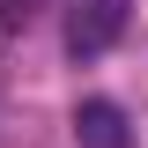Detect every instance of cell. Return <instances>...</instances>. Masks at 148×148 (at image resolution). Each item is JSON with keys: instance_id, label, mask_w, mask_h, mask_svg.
<instances>
[{"instance_id": "6da1fadb", "label": "cell", "mask_w": 148, "mask_h": 148, "mask_svg": "<svg viewBox=\"0 0 148 148\" xmlns=\"http://www.w3.org/2000/svg\"><path fill=\"white\" fill-rule=\"evenodd\" d=\"M133 0H67V52L74 59H104L119 37H126Z\"/></svg>"}, {"instance_id": "7a4b0ae2", "label": "cell", "mask_w": 148, "mask_h": 148, "mask_svg": "<svg viewBox=\"0 0 148 148\" xmlns=\"http://www.w3.org/2000/svg\"><path fill=\"white\" fill-rule=\"evenodd\" d=\"M74 141L82 148H133V126L111 96H89V104H74Z\"/></svg>"}, {"instance_id": "3957f363", "label": "cell", "mask_w": 148, "mask_h": 148, "mask_svg": "<svg viewBox=\"0 0 148 148\" xmlns=\"http://www.w3.org/2000/svg\"><path fill=\"white\" fill-rule=\"evenodd\" d=\"M0 8H8V15H15V8H22V0H0Z\"/></svg>"}]
</instances>
